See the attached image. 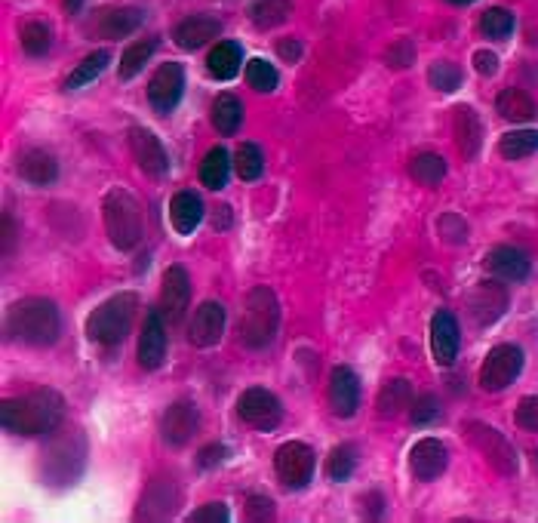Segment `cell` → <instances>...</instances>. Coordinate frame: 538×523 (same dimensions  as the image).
<instances>
[{"instance_id":"obj_44","label":"cell","mask_w":538,"mask_h":523,"mask_svg":"<svg viewBox=\"0 0 538 523\" xmlns=\"http://www.w3.org/2000/svg\"><path fill=\"white\" fill-rule=\"evenodd\" d=\"M409 416H412V425H431L443 416L440 410V400L434 394H422L412 400V407H409Z\"/></svg>"},{"instance_id":"obj_5","label":"cell","mask_w":538,"mask_h":523,"mask_svg":"<svg viewBox=\"0 0 538 523\" xmlns=\"http://www.w3.org/2000/svg\"><path fill=\"white\" fill-rule=\"evenodd\" d=\"M139 311V296L136 293H117L105 299L87 320V336L99 345H117L127 339L133 330V320Z\"/></svg>"},{"instance_id":"obj_33","label":"cell","mask_w":538,"mask_h":523,"mask_svg":"<svg viewBox=\"0 0 538 523\" xmlns=\"http://www.w3.org/2000/svg\"><path fill=\"white\" fill-rule=\"evenodd\" d=\"M108 62H111V53H108V50H96V53L84 56V59H80V65L68 74L65 90H80V87L93 84L96 77H102V71L108 68Z\"/></svg>"},{"instance_id":"obj_12","label":"cell","mask_w":538,"mask_h":523,"mask_svg":"<svg viewBox=\"0 0 538 523\" xmlns=\"http://www.w3.org/2000/svg\"><path fill=\"white\" fill-rule=\"evenodd\" d=\"M185 93V71L176 62L160 65L148 80V102L157 114H170Z\"/></svg>"},{"instance_id":"obj_7","label":"cell","mask_w":538,"mask_h":523,"mask_svg":"<svg viewBox=\"0 0 538 523\" xmlns=\"http://www.w3.org/2000/svg\"><path fill=\"white\" fill-rule=\"evenodd\" d=\"M87 462V444H84V434L77 428H68L65 434H59L53 440V450L44 459V471L59 480V484H74L77 474L84 471Z\"/></svg>"},{"instance_id":"obj_2","label":"cell","mask_w":538,"mask_h":523,"mask_svg":"<svg viewBox=\"0 0 538 523\" xmlns=\"http://www.w3.org/2000/svg\"><path fill=\"white\" fill-rule=\"evenodd\" d=\"M4 330H7V339H13V342L31 345V348H47L59 339L62 317H59L56 302L28 296L7 308Z\"/></svg>"},{"instance_id":"obj_3","label":"cell","mask_w":538,"mask_h":523,"mask_svg":"<svg viewBox=\"0 0 538 523\" xmlns=\"http://www.w3.org/2000/svg\"><path fill=\"white\" fill-rule=\"evenodd\" d=\"M102 222H105V231H108L111 244L117 250H136L142 244L145 219H142L139 200L130 191L114 188V191L105 194V200H102Z\"/></svg>"},{"instance_id":"obj_25","label":"cell","mask_w":538,"mask_h":523,"mask_svg":"<svg viewBox=\"0 0 538 523\" xmlns=\"http://www.w3.org/2000/svg\"><path fill=\"white\" fill-rule=\"evenodd\" d=\"M142 22H145V13L139 7H117V10H102L93 31L108 40H117V37H127V34L139 31Z\"/></svg>"},{"instance_id":"obj_23","label":"cell","mask_w":538,"mask_h":523,"mask_svg":"<svg viewBox=\"0 0 538 523\" xmlns=\"http://www.w3.org/2000/svg\"><path fill=\"white\" fill-rule=\"evenodd\" d=\"M452 133H455V148L462 151V157L474 160L483 145V124L471 105H459L452 114Z\"/></svg>"},{"instance_id":"obj_55","label":"cell","mask_w":538,"mask_h":523,"mask_svg":"<svg viewBox=\"0 0 538 523\" xmlns=\"http://www.w3.org/2000/svg\"><path fill=\"white\" fill-rule=\"evenodd\" d=\"M449 4H459V7H465V4H474V0H449Z\"/></svg>"},{"instance_id":"obj_22","label":"cell","mask_w":538,"mask_h":523,"mask_svg":"<svg viewBox=\"0 0 538 523\" xmlns=\"http://www.w3.org/2000/svg\"><path fill=\"white\" fill-rule=\"evenodd\" d=\"M222 34V22L216 16H188L173 28V40L179 50H200L210 44L213 37Z\"/></svg>"},{"instance_id":"obj_9","label":"cell","mask_w":538,"mask_h":523,"mask_svg":"<svg viewBox=\"0 0 538 523\" xmlns=\"http://www.w3.org/2000/svg\"><path fill=\"white\" fill-rule=\"evenodd\" d=\"M520 373H523V351L517 345H495L480 367V388L489 394H499L511 388Z\"/></svg>"},{"instance_id":"obj_31","label":"cell","mask_w":538,"mask_h":523,"mask_svg":"<svg viewBox=\"0 0 538 523\" xmlns=\"http://www.w3.org/2000/svg\"><path fill=\"white\" fill-rule=\"evenodd\" d=\"M228 173H231V157L225 148H210L200 160V182L210 191H222L228 185Z\"/></svg>"},{"instance_id":"obj_36","label":"cell","mask_w":538,"mask_h":523,"mask_svg":"<svg viewBox=\"0 0 538 523\" xmlns=\"http://www.w3.org/2000/svg\"><path fill=\"white\" fill-rule=\"evenodd\" d=\"M293 13V0H256L250 7V19L256 28H277Z\"/></svg>"},{"instance_id":"obj_45","label":"cell","mask_w":538,"mask_h":523,"mask_svg":"<svg viewBox=\"0 0 538 523\" xmlns=\"http://www.w3.org/2000/svg\"><path fill=\"white\" fill-rule=\"evenodd\" d=\"M514 422L520 431H529V434H538V397H523L517 410H514Z\"/></svg>"},{"instance_id":"obj_50","label":"cell","mask_w":538,"mask_h":523,"mask_svg":"<svg viewBox=\"0 0 538 523\" xmlns=\"http://www.w3.org/2000/svg\"><path fill=\"white\" fill-rule=\"evenodd\" d=\"M228 517H231V514H228V508H225L222 502H206V505L194 508L188 520H197V523H203V520H219V523H225Z\"/></svg>"},{"instance_id":"obj_27","label":"cell","mask_w":538,"mask_h":523,"mask_svg":"<svg viewBox=\"0 0 538 523\" xmlns=\"http://www.w3.org/2000/svg\"><path fill=\"white\" fill-rule=\"evenodd\" d=\"M170 222L179 234H194L203 222V200L194 191H179L170 200Z\"/></svg>"},{"instance_id":"obj_41","label":"cell","mask_w":538,"mask_h":523,"mask_svg":"<svg viewBox=\"0 0 538 523\" xmlns=\"http://www.w3.org/2000/svg\"><path fill=\"white\" fill-rule=\"evenodd\" d=\"M357 468V450L351 444H342L336 447L333 453H329V462H326V474L329 480H336V484H342V480H348Z\"/></svg>"},{"instance_id":"obj_53","label":"cell","mask_w":538,"mask_h":523,"mask_svg":"<svg viewBox=\"0 0 538 523\" xmlns=\"http://www.w3.org/2000/svg\"><path fill=\"white\" fill-rule=\"evenodd\" d=\"M10 240H13V219L4 213V253L10 256Z\"/></svg>"},{"instance_id":"obj_20","label":"cell","mask_w":538,"mask_h":523,"mask_svg":"<svg viewBox=\"0 0 538 523\" xmlns=\"http://www.w3.org/2000/svg\"><path fill=\"white\" fill-rule=\"evenodd\" d=\"M329 407H333V416L339 419H351L360 407V379L354 370L348 367H336L333 376H329Z\"/></svg>"},{"instance_id":"obj_29","label":"cell","mask_w":538,"mask_h":523,"mask_svg":"<svg viewBox=\"0 0 538 523\" xmlns=\"http://www.w3.org/2000/svg\"><path fill=\"white\" fill-rule=\"evenodd\" d=\"M495 108H499V114L505 120H511V124H529V120H535V114H538L532 96L526 90H517V87L502 90L499 99H495Z\"/></svg>"},{"instance_id":"obj_1","label":"cell","mask_w":538,"mask_h":523,"mask_svg":"<svg viewBox=\"0 0 538 523\" xmlns=\"http://www.w3.org/2000/svg\"><path fill=\"white\" fill-rule=\"evenodd\" d=\"M65 400L56 388H34L22 397H7L0 407V422L10 434H50L62 425Z\"/></svg>"},{"instance_id":"obj_21","label":"cell","mask_w":538,"mask_h":523,"mask_svg":"<svg viewBox=\"0 0 538 523\" xmlns=\"http://www.w3.org/2000/svg\"><path fill=\"white\" fill-rule=\"evenodd\" d=\"M431 354L440 367H449L459 354V324L449 311H437L431 320Z\"/></svg>"},{"instance_id":"obj_48","label":"cell","mask_w":538,"mask_h":523,"mask_svg":"<svg viewBox=\"0 0 538 523\" xmlns=\"http://www.w3.org/2000/svg\"><path fill=\"white\" fill-rule=\"evenodd\" d=\"M246 517L256 520V523H262V520H274V517H277L274 502H271L268 496H250V499H246Z\"/></svg>"},{"instance_id":"obj_30","label":"cell","mask_w":538,"mask_h":523,"mask_svg":"<svg viewBox=\"0 0 538 523\" xmlns=\"http://www.w3.org/2000/svg\"><path fill=\"white\" fill-rule=\"evenodd\" d=\"M240 62H243V50L234 40H222L216 44V50L206 56V71H210L216 80H231L240 74Z\"/></svg>"},{"instance_id":"obj_28","label":"cell","mask_w":538,"mask_h":523,"mask_svg":"<svg viewBox=\"0 0 538 523\" xmlns=\"http://www.w3.org/2000/svg\"><path fill=\"white\" fill-rule=\"evenodd\" d=\"M412 400L416 397H412L409 379H391L388 385H382V391L376 397V413L382 419H394V416H400L412 407Z\"/></svg>"},{"instance_id":"obj_42","label":"cell","mask_w":538,"mask_h":523,"mask_svg":"<svg viewBox=\"0 0 538 523\" xmlns=\"http://www.w3.org/2000/svg\"><path fill=\"white\" fill-rule=\"evenodd\" d=\"M277 68L265 59H250L246 65V84H250L256 93H274L277 90Z\"/></svg>"},{"instance_id":"obj_13","label":"cell","mask_w":538,"mask_h":523,"mask_svg":"<svg viewBox=\"0 0 538 523\" xmlns=\"http://www.w3.org/2000/svg\"><path fill=\"white\" fill-rule=\"evenodd\" d=\"M200 431V410L194 400H176V404L160 419V437L170 447H185Z\"/></svg>"},{"instance_id":"obj_6","label":"cell","mask_w":538,"mask_h":523,"mask_svg":"<svg viewBox=\"0 0 538 523\" xmlns=\"http://www.w3.org/2000/svg\"><path fill=\"white\" fill-rule=\"evenodd\" d=\"M465 437L471 440V447L499 471L502 477H514L520 471L517 450L511 447V440L486 422H465Z\"/></svg>"},{"instance_id":"obj_49","label":"cell","mask_w":538,"mask_h":523,"mask_svg":"<svg viewBox=\"0 0 538 523\" xmlns=\"http://www.w3.org/2000/svg\"><path fill=\"white\" fill-rule=\"evenodd\" d=\"M225 459H228V447H222V444H210V447H203V450H200L197 465H200L203 471H213V468L225 465Z\"/></svg>"},{"instance_id":"obj_24","label":"cell","mask_w":538,"mask_h":523,"mask_svg":"<svg viewBox=\"0 0 538 523\" xmlns=\"http://www.w3.org/2000/svg\"><path fill=\"white\" fill-rule=\"evenodd\" d=\"M489 271L499 277V280H508V284H520V280L529 277L532 271V262L523 250L511 247V244H502V247H495L486 259Z\"/></svg>"},{"instance_id":"obj_37","label":"cell","mask_w":538,"mask_h":523,"mask_svg":"<svg viewBox=\"0 0 538 523\" xmlns=\"http://www.w3.org/2000/svg\"><path fill=\"white\" fill-rule=\"evenodd\" d=\"M19 40H22V50L28 53V56H47L50 53V47H53V31H50V25L47 22H25L22 25V34H19Z\"/></svg>"},{"instance_id":"obj_38","label":"cell","mask_w":538,"mask_h":523,"mask_svg":"<svg viewBox=\"0 0 538 523\" xmlns=\"http://www.w3.org/2000/svg\"><path fill=\"white\" fill-rule=\"evenodd\" d=\"M535 151H538V130H514V133H505L499 142V154L505 160H523Z\"/></svg>"},{"instance_id":"obj_40","label":"cell","mask_w":538,"mask_h":523,"mask_svg":"<svg viewBox=\"0 0 538 523\" xmlns=\"http://www.w3.org/2000/svg\"><path fill=\"white\" fill-rule=\"evenodd\" d=\"M480 31L492 40H505L514 31V13L505 7H492L480 16Z\"/></svg>"},{"instance_id":"obj_15","label":"cell","mask_w":538,"mask_h":523,"mask_svg":"<svg viewBox=\"0 0 538 523\" xmlns=\"http://www.w3.org/2000/svg\"><path fill=\"white\" fill-rule=\"evenodd\" d=\"M182 505V490L173 484L170 477H154L151 484L145 487L136 517L142 520H163V517H173L176 508Z\"/></svg>"},{"instance_id":"obj_35","label":"cell","mask_w":538,"mask_h":523,"mask_svg":"<svg viewBox=\"0 0 538 523\" xmlns=\"http://www.w3.org/2000/svg\"><path fill=\"white\" fill-rule=\"evenodd\" d=\"M154 50H157V37L136 40V44H130L127 50H123V56H120V65H117L120 77H123V80L136 77V74H139V71L148 65V59L154 56Z\"/></svg>"},{"instance_id":"obj_43","label":"cell","mask_w":538,"mask_h":523,"mask_svg":"<svg viewBox=\"0 0 538 523\" xmlns=\"http://www.w3.org/2000/svg\"><path fill=\"white\" fill-rule=\"evenodd\" d=\"M428 80H431V87L440 90V93H455L462 87L465 74L455 62H437V65L428 68Z\"/></svg>"},{"instance_id":"obj_19","label":"cell","mask_w":538,"mask_h":523,"mask_svg":"<svg viewBox=\"0 0 538 523\" xmlns=\"http://www.w3.org/2000/svg\"><path fill=\"white\" fill-rule=\"evenodd\" d=\"M222 333H225L222 302H203L191 317V333H188L191 345L194 348H213V345H219Z\"/></svg>"},{"instance_id":"obj_34","label":"cell","mask_w":538,"mask_h":523,"mask_svg":"<svg viewBox=\"0 0 538 523\" xmlns=\"http://www.w3.org/2000/svg\"><path fill=\"white\" fill-rule=\"evenodd\" d=\"M409 176L416 179L419 185H425V188H434V185H440L443 176H446V160H443L440 154H434V151H425V154H419V157H412Z\"/></svg>"},{"instance_id":"obj_54","label":"cell","mask_w":538,"mask_h":523,"mask_svg":"<svg viewBox=\"0 0 538 523\" xmlns=\"http://www.w3.org/2000/svg\"><path fill=\"white\" fill-rule=\"evenodd\" d=\"M80 7H84V0H65V10L68 13H77Z\"/></svg>"},{"instance_id":"obj_17","label":"cell","mask_w":538,"mask_h":523,"mask_svg":"<svg viewBox=\"0 0 538 523\" xmlns=\"http://www.w3.org/2000/svg\"><path fill=\"white\" fill-rule=\"evenodd\" d=\"M468 308L474 314V320L480 327H489L495 324L505 308H508V290L505 284H499V280H480V284L474 287L471 299H468Z\"/></svg>"},{"instance_id":"obj_14","label":"cell","mask_w":538,"mask_h":523,"mask_svg":"<svg viewBox=\"0 0 538 523\" xmlns=\"http://www.w3.org/2000/svg\"><path fill=\"white\" fill-rule=\"evenodd\" d=\"M130 151H133V160L136 167L151 176V179H163L170 173V157H167V148L160 145V139L145 130V127H133L130 130Z\"/></svg>"},{"instance_id":"obj_11","label":"cell","mask_w":538,"mask_h":523,"mask_svg":"<svg viewBox=\"0 0 538 523\" xmlns=\"http://www.w3.org/2000/svg\"><path fill=\"white\" fill-rule=\"evenodd\" d=\"M191 305V280H188V271L182 265H173L167 268L160 280V302H157V311L163 314L167 324H179L185 317Z\"/></svg>"},{"instance_id":"obj_39","label":"cell","mask_w":538,"mask_h":523,"mask_svg":"<svg viewBox=\"0 0 538 523\" xmlns=\"http://www.w3.org/2000/svg\"><path fill=\"white\" fill-rule=\"evenodd\" d=\"M234 170H237V176H240L243 182H256V179L262 176V170H265V154H262V148L253 145V142H243V145L237 148V154H234Z\"/></svg>"},{"instance_id":"obj_8","label":"cell","mask_w":538,"mask_h":523,"mask_svg":"<svg viewBox=\"0 0 538 523\" xmlns=\"http://www.w3.org/2000/svg\"><path fill=\"white\" fill-rule=\"evenodd\" d=\"M314 468H317L314 450L302 444V440H289V444H283L274 453V471L286 490H305L314 480Z\"/></svg>"},{"instance_id":"obj_26","label":"cell","mask_w":538,"mask_h":523,"mask_svg":"<svg viewBox=\"0 0 538 523\" xmlns=\"http://www.w3.org/2000/svg\"><path fill=\"white\" fill-rule=\"evenodd\" d=\"M19 176L28 185H53L59 179V164L50 151L31 148L19 157Z\"/></svg>"},{"instance_id":"obj_18","label":"cell","mask_w":538,"mask_h":523,"mask_svg":"<svg viewBox=\"0 0 538 523\" xmlns=\"http://www.w3.org/2000/svg\"><path fill=\"white\" fill-rule=\"evenodd\" d=\"M446 462H449V453L443 447V440L437 437H425L409 450V471L416 480H422V484L437 480L446 471Z\"/></svg>"},{"instance_id":"obj_4","label":"cell","mask_w":538,"mask_h":523,"mask_svg":"<svg viewBox=\"0 0 538 523\" xmlns=\"http://www.w3.org/2000/svg\"><path fill=\"white\" fill-rule=\"evenodd\" d=\"M280 327V302L268 287L250 290L243 302V320H240V342L253 351H262L274 342Z\"/></svg>"},{"instance_id":"obj_52","label":"cell","mask_w":538,"mask_h":523,"mask_svg":"<svg viewBox=\"0 0 538 523\" xmlns=\"http://www.w3.org/2000/svg\"><path fill=\"white\" fill-rule=\"evenodd\" d=\"M277 53H280L283 62H299L302 59V44H299V40H280Z\"/></svg>"},{"instance_id":"obj_51","label":"cell","mask_w":538,"mask_h":523,"mask_svg":"<svg viewBox=\"0 0 538 523\" xmlns=\"http://www.w3.org/2000/svg\"><path fill=\"white\" fill-rule=\"evenodd\" d=\"M474 68H477V74L492 77L495 71H499V56L489 53V50H477L474 53Z\"/></svg>"},{"instance_id":"obj_32","label":"cell","mask_w":538,"mask_h":523,"mask_svg":"<svg viewBox=\"0 0 538 523\" xmlns=\"http://www.w3.org/2000/svg\"><path fill=\"white\" fill-rule=\"evenodd\" d=\"M210 120H213V127H216L222 136H234V133L240 130V124H243V102H240L237 96H231V93H222V96L213 102Z\"/></svg>"},{"instance_id":"obj_47","label":"cell","mask_w":538,"mask_h":523,"mask_svg":"<svg viewBox=\"0 0 538 523\" xmlns=\"http://www.w3.org/2000/svg\"><path fill=\"white\" fill-rule=\"evenodd\" d=\"M437 228H440V234H443V240H449V244H465L468 240V225L462 222V216H443L440 222H437Z\"/></svg>"},{"instance_id":"obj_46","label":"cell","mask_w":538,"mask_h":523,"mask_svg":"<svg viewBox=\"0 0 538 523\" xmlns=\"http://www.w3.org/2000/svg\"><path fill=\"white\" fill-rule=\"evenodd\" d=\"M385 59H388L391 68H409L412 59H416V44H412L409 37H400V40H394V44L388 47Z\"/></svg>"},{"instance_id":"obj_10","label":"cell","mask_w":538,"mask_h":523,"mask_svg":"<svg viewBox=\"0 0 538 523\" xmlns=\"http://www.w3.org/2000/svg\"><path fill=\"white\" fill-rule=\"evenodd\" d=\"M237 416L256 431H274L283 419V407L268 388H246L237 400Z\"/></svg>"},{"instance_id":"obj_16","label":"cell","mask_w":538,"mask_h":523,"mask_svg":"<svg viewBox=\"0 0 538 523\" xmlns=\"http://www.w3.org/2000/svg\"><path fill=\"white\" fill-rule=\"evenodd\" d=\"M136 354H139V367L142 370H160L163 360H167V320H163L160 311H151L145 317Z\"/></svg>"}]
</instances>
